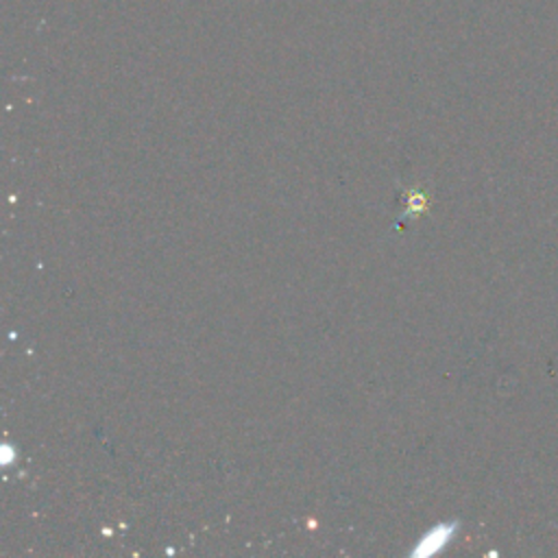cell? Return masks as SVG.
I'll return each instance as SVG.
<instances>
[{"label":"cell","instance_id":"obj_1","mask_svg":"<svg viewBox=\"0 0 558 558\" xmlns=\"http://www.w3.org/2000/svg\"><path fill=\"white\" fill-rule=\"evenodd\" d=\"M458 530V523L451 521V523H440L436 527H432L414 547V556H432L436 551H440L456 534Z\"/></svg>","mask_w":558,"mask_h":558}]
</instances>
